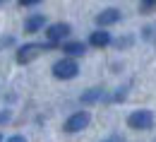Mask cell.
Wrapping results in <instances>:
<instances>
[{"label": "cell", "mask_w": 156, "mask_h": 142, "mask_svg": "<svg viewBox=\"0 0 156 142\" xmlns=\"http://www.w3.org/2000/svg\"><path fill=\"white\" fill-rule=\"evenodd\" d=\"M127 125L132 130H149L154 125V113L149 108H139V111H132L127 116Z\"/></svg>", "instance_id": "1"}, {"label": "cell", "mask_w": 156, "mask_h": 142, "mask_svg": "<svg viewBox=\"0 0 156 142\" xmlns=\"http://www.w3.org/2000/svg\"><path fill=\"white\" fill-rule=\"evenodd\" d=\"M79 72V65L72 58H60L55 65H53V75L58 80H75Z\"/></svg>", "instance_id": "2"}, {"label": "cell", "mask_w": 156, "mask_h": 142, "mask_svg": "<svg viewBox=\"0 0 156 142\" xmlns=\"http://www.w3.org/2000/svg\"><path fill=\"white\" fill-rule=\"evenodd\" d=\"M48 48H53V46H51V43H27V46H22L20 51H17V63H20V65H27L29 60H34L39 53L48 51Z\"/></svg>", "instance_id": "3"}, {"label": "cell", "mask_w": 156, "mask_h": 142, "mask_svg": "<svg viewBox=\"0 0 156 142\" xmlns=\"http://www.w3.org/2000/svg\"><path fill=\"white\" fill-rule=\"evenodd\" d=\"M89 121H91V116L87 111H77L65 121V133H79V130H84L89 125Z\"/></svg>", "instance_id": "4"}, {"label": "cell", "mask_w": 156, "mask_h": 142, "mask_svg": "<svg viewBox=\"0 0 156 142\" xmlns=\"http://www.w3.org/2000/svg\"><path fill=\"white\" fill-rule=\"evenodd\" d=\"M70 34V24H65V22H58V24H51L48 29H46V39L51 46H58L60 41L65 39Z\"/></svg>", "instance_id": "5"}, {"label": "cell", "mask_w": 156, "mask_h": 142, "mask_svg": "<svg viewBox=\"0 0 156 142\" xmlns=\"http://www.w3.org/2000/svg\"><path fill=\"white\" fill-rule=\"evenodd\" d=\"M120 20H122V15H120V10H115V7L103 10V12L96 15V24L98 27H111V24H118Z\"/></svg>", "instance_id": "6"}, {"label": "cell", "mask_w": 156, "mask_h": 142, "mask_svg": "<svg viewBox=\"0 0 156 142\" xmlns=\"http://www.w3.org/2000/svg\"><path fill=\"white\" fill-rule=\"evenodd\" d=\"M62 53H67V58H79V56H84L87 53V43H82V41H67L65 46H62Z\"/></svg>", "instance_id": "7"}, {"label": "cell", "mask_w": 156, "mask_h": 142, "mask_svg": "<svg viewBox=\"0 0 156 142\" xmlns=\"http://www.w3.org/2000/svg\"><path fill=\"white\" fill-rule=\"evenodd\" d=\"M43 27H46V15H29V17L24 20V31H29V34L39 31Z\"/></svg>", "instance_id": "8"}, {"label": "cell", "mask_w": 156, "mask_h": 142, "mask_svg": "<svg viewBox=\"0 0 156 142\" xmlns=\"http://www.w3.org/2000/svg\"><path fill=\"white\" fill-rule=\"evenodd\" d=\"M89 43H91L94 48H106V46L111 43V34H108L106 29H96V31L89 36Z\"/></svg>", "instance_id": "9"}, {"label": "cell", "mask_w": 156, "mask_h": 142, "mask_svg": "<svg viewBox=\"0 0 156 142\" xmlns=\"http://www.w3.org/2000/svg\"><path fill=\"white\" fill-rule=\"evenodd\" d=\"M103 96H106V92H103V89H98V87H94V89L84 92L79 101H82V104H96V101H101Z\"/></svg>", "instance_id": "10"}, {"label": "cell", "mask_w": 156, "mask_h": 142, "mask_svg": "<svg viewBox=\"0 0 156 142\" xmlns=\"http://www.w3.org/2000/svg\"><path fill=\"white\" fill-rule=\"evenodd\" d=\"M156 10V0H142L139 2V12L142 15H149V12H154Z\"/></svg>", "instance_id": "11"}, {"label": "cell", "mask_w": 156, "mask_h": 142, "mask_svg": "<svg viewBox=\"0 0 156 142\" xmlns=\"http://www.w3.org/2000/svg\"><path fill=\"white\" fill-rule=\"evenodd\" d=\"M10 121V111H5V113H0V123H7Z\"/></svg>", "instance_id": "12"}, {"label": "cell", "mask_w": 156, "mask_h": 142, "mask_svg": "<svg viewBox=\"0 0 156 142\" xmlns=\"http://www.w3.org/2000/svg\"><path fill=\"white\" fill-rule=\"evenodd\" d=\"M7 142H27V140H24L22 135H15V137H10V140H7Z\"/></svg>", "instance_id": "13"}, {"label": "cell", "mask_w": 156, "mask_h": 142, "mask_svg": "<svg viewBox=\"0 0 156 142\" xmlns=\"http://www.w3.org/2000/svg\"><path fill=\"white\" fill-rule=\"evenodd\" d=\"M0 140H2V135H0Z\"/></svg>", "instance_id": "14"}]
</instances>
